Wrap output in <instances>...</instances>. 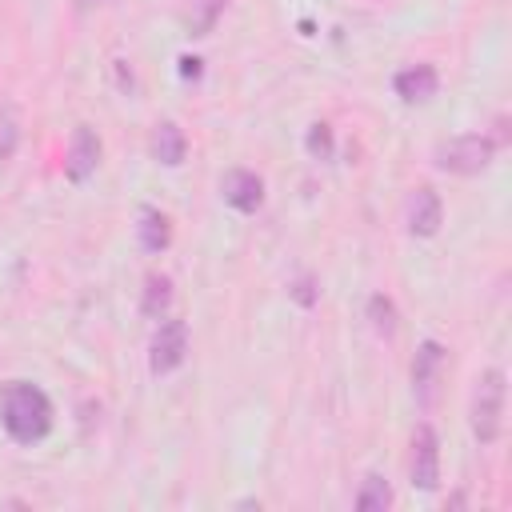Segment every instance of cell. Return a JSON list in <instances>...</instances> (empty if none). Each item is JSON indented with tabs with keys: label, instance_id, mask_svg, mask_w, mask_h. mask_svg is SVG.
<instances>
[{
	"label": "cell",
	"instance_id": "cell-1",
	"mask_svg": "<svg viewBox=\"0 0 512 512\" xmlns=\"http://www.w3.org/2000/svg\"><path fill=\"white\" fill-rule=\"evenodd\" d=\"M0 424L16 444H40L52 432V400L32 380H8L0 388Z\"/></svg>",
	"mask_w": 512,
	"mask_h": 512
},
{
	"label": "cell",
	"instance_id": "cell-2",
	"mask_svg": "<svg viewBox=\"0 0 512 512\" xmlns=\"http://www.w3.org/2000/svg\"><path fill=\"white\" fill-rule=\"evenodd\" d=\"M504 400H508V376L500 368H488L476 376L472 404H468V424L480 444H496L504 432Z\"/></svg>",
	"mask_w": 512,
	"mask_h": 512
},
{
	"label": "cell",
	"instance_id": "cell-3",
	"mask_svg": "<svg viewBox=\"0 0 512 512\" xmlns=\"http://www.w3.org/2000/svg\"><path fill=\"white\" fill-rule=\"evenodd\" d=\"M496 156V144L492 136H480V132H464V136H452L444 144H436L432 160L440 172H452V176H480Z\"/></svg>",
	"mask_w": 512,
	"mask_h": 512
},
{
	"label": "cell",
	"instance_id": "cell-4",
	"mask_svg": "<svg viewBox=\"0 0 512 512\" xmlns=\"http://www.w3.org/2000/svg\"><path fill=\"white\" fill-rule=\"evenodd\" d=\"M184 356H188V324L164 316L152 332V344H148V368L156 376H168L184 364Z\"/></svg>",
	"mask_w": 512,
	"mask_h": 512
},
{
	"label": "cell",
	"instance_id": "cell-5",
	"mask_svg": "<svg viewBox=\"0 0 512 512\" xmlns=\"http://www.w3.org/2000/svg\"><path fill=\"white\" fill-rule=\"evenodd\" d=\"M408 480L420 492H436V484H440V440H436L432 424H416V432H412Z\"/></svg>",
	"mask_w": 512,
	"mask_h": 512
},
{
	"label": "cell",
	"instance_id": "cell-6",
	"mask_svg": "<svg viewBox=\"0 0 512 512\" xmlns=\"http://www.w3.org/2000/svg\"><path fill=\"white\" fill-rule=\"evenodd\" d=\"M96 164H100V136L88 124H76L68 140V156H64V176L72 184H84L96 172Z\"/></svg>",
	"mask_w": 512,
	"mask_h": 512
},
{
	"label": "cell",
	"instance_id": "cell-7",
	"mask_svg": "<svg viewBox=\"0 0 512 512\" xmlns=\"http://www.w3.org/2000/svg\"><path fill=\"white\" fill-rule=\"evenodd\" d=\"M220 196H224L228 208H236V212L248 216V212H256L264 204V180L252 168H232L220 180Z\"/></svg>",
	"mask_w": 512,
	"mask_h": 512
},
{
	"label": "cell",
	"instance_id": "cell-8",
	"mask_svg": "<svg viewBox=\"0 0 512 512\" xmlns=\"http://www.w3.org/2000/svg\"><path fill=\"white\" fill-rule=\"evenodd\" d=\"M440 224H444V204H440L436 188L420 184V188L408 196V232L420 236V240H428V236L440 232Z\"/></svg>",
	"mask_w": 512,
	"mask_h": 512
},
{
	"label": "cell",
	"instance_id": "cell-9",
	"mask_svg": "<svg viewBox=\"0 0 512 512\" xmlns=\"http://www.w3.org/2000/svg\"><path fill=\"white\" fill-rule=\"evenodd\" d=\"M392 88H396V96H400L404 104H424V100L436 96L440 76H436L432 64H408V68H400V72L392 76Z\"/></svg>",
	"mask_w": 512,
	"mask_h": 512
},
{
	"label": "cell",
	"instance_id": "cell-10",
	"mask_svg": "<svg viewBox=\"0 0 512 512\" xmlns=\"http://www.w3.org/2000/svg\"><path fill=\"white\" fill-rule=\"evenodd\" d=\"M440 368H444V348H440L436 340H424V344L416 348V360H412V388H416L420 404L432 400V388H436V380H440Z\"/></svg>",
	"mask_w": 512,
	"mask_h": 512
},
{
	"label": "cell",
	"instance_id": "cell-11",
	"mask_svg": "<svg viewBox=\"0 0 512 512\" xmlns=\"http://www.w3.org/2000/svg\"><path fill=\"white\" fill-rule=\"evenodd\" d=\"M136 240H140V248H144L148 256H160V252L172 244V224H168V216H164L160 208L144 204L140 216H136Z\"/></svg>",
	"mask_w": 512,
	"mask_h": 512
},
{
	"label": "cell",
	"instance_id": "cell-12",
	"mask_svg": "<svg viewBox=\"0 0 512 512\" xmlns=\"http://www.w3.org/2000/svg\"><path fill=\"white\" fill-rule=\"evenodd\" d=\"M152 156H156L164 168L184 164V156H188V140H184V132H180L176 120L156 124V132H152Z\"/></svg>",
	"mask_w": 512,
	"mask_h": 512
},
{
	"label": "cell",
	"instance_id": "cell-13",
	"mask_svg": "<svg viewBox=\"0 0 512 512\" xmlns=\"http://www.w3.org/2000/svg\"><path fill=\"white\" fill-rule=\"evenodd\" d=\"M140 308H144V316H152V320H164V316H168V308H172V280H168L164 272H148Z\"/></svg>",
	"mask_w": 512,
	"mask_h": 512
},
{
	"label": "cell",
	"instance_id": "cell-14",
	"mask_svg": "<svg viewBox=\"0 0 512 512\" xmlns=\"http://www.w3.org/2000/svg\"><path fill=\"white\" fill-rule=\"evenodd\" d=\"M388 504H392L388 480L380 472H368L364 484H360V492H356V512H384Z\"/></svg>",
	"mask_w": 512,
	"mask_h": 512
},
{
	"label": "cell",
	"instance_id": "cell-15",
	"mask_svg": "<svg viewBox=\"0 0 512 512\" xmlns=\"http://www.w3.org/2000/svg\"><path fill=\"white\" fill-rule=\"evenodd\" d=\"M224 4H228V0H188V12H184L188 36H208L212 24H216V16L224 12Z\"/></svg>",
	"mask_w": 512,
	"mask_h": 512
},
{
	"label": "cell",
	"instance_id": "cell-16",
	"mask_svg": "<svg viewBox=\"0 0 512 512\" xmlns=\"http://www.w3.org/2000/svg\"><path fill=\"white\" fill-rule=\"evenodd\" d=\"M368 320H372V328L380 332V336H392L396 332V304L388 300V296H368Z\"/></svg>",
	"mask_w": 512,
	"mask_h": 512
},
{
	"label": "cell",
	"instance_id": "cell-17",
	"mask_svg": "<svg viewBox=\"0 0 512 512\" xmlns=\"http://www.w3.org/2000/svg\"><path fill=\"white\" fill-rule=\"evenodd\" d=\"M16 144H20V120H16V108L4 104L0 108V160H8L16 152Z\"/></svg>",
	"mask_w": 512,
	"mask_h": 512
},
{
	"label": "cell",
	"instance_id": "cell-18",
	"mask_svg": "<svg viewBox=\"0 0 512 512\" xmlns=\"http://www.w3.org/2000/svg\"><path fill=\"white\" fill-rule=\"evenodd\" d=\"M308 152H312L316 160H328V156H332V128H328V124H312V132H308Z\"/></svg>",
	"mask_w": 512,
	"mask_h": 512
},
{
	"label": "cell",
	"instance_id": "cell-19",
	"mask_svg": "<svg viewBox=\"0 0 512 512\" xmlns=\"http://www.w3.org/2000/svg\"><path fill=\"white\" fill-rule=\"evenodd\" d=\"M180 72L184 76H200V60L196 56H180Z\"/></svg>",
	"mask_w": 512,
	"mask_h": 512
},
{
	"label": "cell",
	"instance_id": "cell-20",
	"mask_svg": "<svg viewBox=\"0 0 512 512\" xmlns=\"http://www.w3.org/2000/svg\"><path fill=\"white\" fill-rule=\"evenodd\" d=\"M80 4H84V8H88V4H100V0H80Z\"/></svg>",
	"mask_w": 512,
	"mask_h": 512
}]
</instances>
